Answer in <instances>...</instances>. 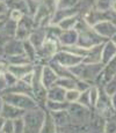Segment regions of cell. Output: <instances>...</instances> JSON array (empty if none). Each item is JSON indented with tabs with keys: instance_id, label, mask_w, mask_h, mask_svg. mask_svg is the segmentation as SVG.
Returning a JSON list of instances; mask_svg holds the SVG:
<instances>
[{
	"instance_id": "6da1fadb",
	"label": "cell",
	"mask_w": 116,
	"mask_h": 133,
	"mask_svg": "<svg viewBox=\"0 0 116 133\" xmlns=\"http://www.w3.org/2000/svg\"><path fill=\"white\" fill-rule=\"evenodd\" d=\"M1 98L4 99L5 103H8L11 105H14L19 109L25 110V111L38 108V102L33 96L27 95V94L4 93L1 94Z\"/></svg>"
},
{
	"instance_id": "7a4b0ae2",
	"label": "cell",
	"mask_w": 116,
	"mask_h": 133,
	"mask_svg": "<svg viewBox=\"0 0 116 133\" xmlns=\"http://www.w3.org/2000/svg\"><path fill=\"white\" fill-rule=\"evenodd\" d=\"M45 112L41 108H36L33 110L26 111L25 116L22 117L26 125V132L27 133H40L45 119Z\"/></svg>"
},
{
	"instance_id": "3957f363",
	"label": "cell",
	"mask_w": 116,
	"mask_h": 133,
	"mask_svg": "<svg viewBox=\"0 0 116 133\" xmlns=\"http://www.w3.org/2000/svg\"><path fill=\"white\" fill-rule=\"evenodd\" d=\"M68 112L70 116V121H74L76 123H84L91 116L89 109L86 107L81 105L79 103H69L68 107Z\"/></svg>"
},
{
	"instance_id": "277c9868",
	"label": "cell",
	"mask_w": 116,
	"mask_h": 133,
	"mask_svg": "<svg viewBox=\"0 0 116 133\" xmlns=\"http://www.w3.org/2000/svg\"><path fill=\"white\" fill-rule=\"evenodd\" d=\"M52 60L58 63L59 65L64 66V67L70 68V67H73V66L80 64L82 61V58L72 55V53L68 52V51H58L52 57Z\"/></svg>"
},
{
	"instance_id": "5b68a950",
	"label": "cell",
	"mask_w": 116,
	"mask_h": 133,
	"mask_svg": "<svg viewBox=\"0 0 116 133\" xmlns=\"http://www.w3.org/2000/svg\"><path fill=\"white\" fill-rule=\"evenodd\" d=\"M92 28L99 36H101L105 39L112 38L114 35H116V25L112 21L99 22V23H96L95 25H93Z\"/></svg>"
},
{
	"instance_id": "8992f818",
	"label": "cell",
	"mask_w": 116,
	"mask_h": 133,
	"mask_svg": "<svg viewBox=\"0 0 116 133\" xmlns=\"http://www.w3.org/2000/svg\"><path fill=\"white\" fill-rule=\"evenodd\" d=\"M2 51L6 56L8 57H13V56H19V55H23L25 50H23V42L19 41L16 38H12L9 39L6 44L2 48Z\"/></svg>"
},
{
	"instance_id": "52a82bcc",
	"label": "cell",
	"mask_w": 116,
	"mask_h": 133,
	"mask_svg": "<svg viewBox=\"0 0 116 133\" xmlns=\"http://www.w3.org/2000/svg\"><path fill=\"white\" fill-rule=\"evenodd\" d=\"M26 111L22 109H19L14 105H11L8 103H4V108H2L1 115L5 119H9V121H14L17 118H22L25 116Z\"/></svg>"
},
{
	"instance_id": "ba28073f",
	"label": "cell",
	"mask_w": 116,
	"mask_h": 133,
	"mask_svg": "<svg viewBox=\"0 0 116 133\" xmlns=\"http://www.w3.org/2000/svg\"><path fill=\"white\" fill-rule=\"evenodd\" d=\"M58 42H60V44L63 46H72L76 45L78 42V31L76 29L71 30H64L62 31V34L58 37Z\"/></svg>"
},
{
	"instance_id": "9c48e42d",
	"label": "cell",
	"mask_w": 116,
	"mask_h": 133,
	"mask_svg": "<svg viewBox=\"0 0 116 133\" xmlns=\"http://www.w3.org/2000/svg\"><path fill=\"white\" fill-rule=\"evenodd\" d=\"M57 79H58L57 74L55 73V71L49 65L44 66V67L42 68V83H43V86L45 87L46 90H48L50 87L55 86Z\"/></svg>"
},
{
	"instance_id": "30bf717a",
	"label": "cell",
	"mask_w": 116,
	"mask_h": 133,
	"mask_svg": "<svg viewBox=\"0 0 116 133\" xmlns=\"http://www.w3.org/2000/svg\"><path fill=\"white\" fill-rule=\"evenodd\" d=\"M45 39H46V32L44 28H37V30H33L32 34L29 35V38H28V41L32 43L33 46L36 50L42 46L43 43L45 42Z\"/></svg>"
},
{
	"instance_id": "8fae6325",
	"label": "cell",
	"mask_w": 116,
	"mask_h": 133,
	"mask_svg": "<svg viewBox=\"0 0 116 133\" xmlns=\"http://www.w3.org/2000/svg\"><path fill=\"white\" fill-rule=\"evenodd\" d=\"M7 71L20 80L25 75L32 73L34 71V66L30 65V64H27V65H9L7 67Z\"/></svg>"
},
{
	"instance_id": "7c38bea8",
	"label": "cell",
	"mask_w": 116,
	"mask_h": 133,
	"mask_svg": "<svg viewBox=\"0 0 116 133\" xmlns=\"http://www.w3.org/2000/svg\"><path fill=\"white\" fill-rule=\"evenodd\" d=\"M116 56V45L112 41H107L103 44L102 48V52H101V64L106 65L110 59H113Z\"/></svg>"
},
{
	"instance_id": "4fadbf2b",
	"label": "cell",
	"mask_w": 116,
	"mask_h": 133,
	"mask_svg": "<svg viewBox=\"0 0 116 133\" xmlns=\"http://www.w3.org/2000/svg\"><path fill=\"white\" fill-rule=\"evenodd\" d=\"M66 90L58 86H52L46 90V99L56 102H65Z\"/></svg>"
},
{
	"instance_id": "5bb4252c",
	"label": "cell",
	"mask_w": 116,
	"mask_h": 133,
	"mask_svg": "<svg viewBox=\"0 0 116 133\" xmlns=\"http://www.w3.org/2000/svg\"><path fill=\"white\" fill-rule=\"evenodd\" d=\"M52 121L56 124V126L59 127H64L69 124L70 122V116L68 110H60V111H55V112H50Z\"/></svg>"
},
{
	"instance_id": "9a60e30c",
	"label": "cell",
	"mask_w": 116,
	"mask_h": 133,
	"mask_svg": "<svg viewBox=\"0 0 116 133\" xmlns=\"http://www.w3.org/2000/svg\"><path fill=\"white\" fill-rule=\"evenodd\" d=\"M6 4L8 6V9L11 8L12 11H19L27 15V0H6Z\"/></svg>"
},
{
	"instance_id": "2e32d148",
	"label": "cell",
	"mask_w": 116,
	"mask_h": 133,
	"mask_svg": "<svg viewBox=\"0 0 116 133\" xmlns=\"http://www.w3.org/2000/svg\"><path fill=\"white\" fill-rule=\"evenodd\" d=\"M80 20V15L77 14V15H73V16H70V17H66L65 20H63L62 22H59L57 24L62 30H71V29H74L76 28L78 21Z\"/></svg>"
},
{
	"instance_id": "e0dca14e",
	"label": "cell",
	"mask_w": 116,
	"mask_h": 133,
	"mask_svg": "<svg viewBox=\"0 0 116 133\" xmlns=\"http://www.w3.org/2000/svg\"><path fill=\"white\" fill-rule=\"evenodd\" d=\"M57 132V126L52 121V117H51L50 112L45 115V119L43 123L42 127L40 130V133H56Z\"/></svg>"
},
{
	"instance_id": "ac0fdd59",
	"label": "cell",
	"mask_w": 116,
	"mask_h": 133,
	"mask_svg": "<svg viewBox=\"0 0 116 133\" xmlns=\"http://www.w3.org/2000/svg\"><path fill=\"white\" fill-rule=\"evenodd\" d=\"M76 82L77 79L74 78H58L55 86L60 87L65 90H71V89H76Z\"/></svg>"
},
{
	"instance_id": "d6986e66",
	"label": "cell",
	"mask_w": 116,
	"mask_h": 133,
	"mask_svg": "<svg viewBox=\"0 0 116 133\" xmlns=\"http://www.w3.org/2000/svg\"><path fill=\"white\" fill-rule=\"evenodd\" d=\"M45 105L50 110V112H55V111H60V110H68L69 103L68 102H56V101L46 99Z\"/></svg>"
},
{
	"instance_id": "ffe728a7",
	"label": "cell",
	"mask_w": 116,
	"mask_h": 133,
	"mask_svg": "<svg viewBox=\"0 0 116 133\" xmlns=\"http://www.w3.org/2000/svg\"><path fill=\"white\" fill-rule=\"evenodd\" d=\"M23 50H25V55L30 59V61L34 60L37 57V50L33 46V44L28 39L23 41Z\"/></svg>"
},
{
	"instance_id": "44dd1931",
	"label": "cell",
	"mask_w": 116,
	"mask_h": 133,
	"mask_svg": "<svg viewBox=\"0 0 116 133\" xmlns=\"http://www.w3.org/2000/svg\"><path fill=\"white\" fill-rule=\"evenodd\" d=\"M8 63L11 65H27V64H30V59L23 53V55L8 57Z\"/></svg>"
},
{
	"instance_id": "7402d4cb",
	"label": "cell",
	"mask_w": 116,
	"mask_h": 133,
	"mask_svg": "<svg viewBox=\"0 0 116 133\" xmlns=\"http://www.w3.org/2000/svg\"><path fill=\"white\" fill-rule=\"evenodd\" d=\"M80 0H56V9L57 8H76Z\"/></svg>"
},
{
	"instance_id": "603a6c76",
	"label": "cell",
	"mask_w": 116,
	"mask_h": 133,
	"mask_svg": "<svg viewBox=\"0 0 116 133\" xmlns=\"http://www.w3.org/2000/svg\"><path fill=\"white\" fill-rule=\"evenodd\" d=\"M114 0H95L94 8L101 12H107L110 11L112 8V4Z\"/></svg>"
},
{
	"instance_id": "cb8c5ba5",
	"label": "cell",
	"mask_w": 116,
	"mask_h": 133,
	"mask_svg": "<svg viewBox=\"0 0 116 133\" xmlns=\"http://www.w3.org/2000/svg\"><path fill=\"white\" fill-rule=\"evenodd\" d=\"M77 103L81 104V105L86 107V108H89L91 107V98H89V89H87V90L82 91L80 93V95L78 97V101H77Z\"/></svg>"
},
{
	"instance_id": "d4e9b609",
	"label": "cell",
	"mask_w": 116,
	"mask_h": 133,
	"mask_svg": "<svg viewBox=\"0 0 116 133\" xmlns=\"http://www.w3.org/2000/svg\"><path fill=\"white\" fill-rule=\"evenodd\" d=\"M103 90L109 97H112L113 95L116 94V78L112 79L110 81H108L107 83L103 86Z\"/></svg>"
},
{
	"instance_id": "484cf974",
	"label": "cell",
	"mask_w": 116,
	"mask_h": 133,
	"mask_svg": "<svg viewBox=\"0 0 116 133\" xmlns=\"http://www.w3.org/2000/svg\"><path fill=\"white\" fill-rule=\"evenodd\" d=\"M80 95V91L77 89H71V90H66L65 94V101L68 103H76L78 101V97Z\"/></svg>"
},
{
	"instance_id": "4316f807",
	"label": "cell",
	"mask_w": 116,
	"mask_h": 133,
	"mask_svg": "<svg viewBox=\"0 0 116 133\" xmlns=\"http://www.w3.org/2000/svg\"><path fill=\"white\" fill-rule=\"evenodd\" d=\"M14 125V133H25L26 132V125L23 122V118H17L13 121Z\"/></svg>"
},
{
	"instance_id": "83f0119b",
	"label": "cell",
	"mask_w": 116,
	"mask_h": 133,
	"mask_svg": "<svg viewBox=\"0 0 116 133\" xmlns=\"http://www.w3.org/2000/svg\"><path fill=\"white\" fill-rule=\"evenodd\" d=\"M4 78H5V80H6V83H7V86H8V88L15 86L16 82H17V80H19V79L15 78L12 73H9L8 71H6V72L4 73Z\"/></svg>"
},
{
	"instance_id": "f1b7e54d",
	"label": "cell",
	"mask_w": 116,
	"mask_h": 133,
	"mask_svg": "<svg viewBox=\"0 0 116 133\" xmlns=\"http://www.w3.org/2000/svg\"><path fill=\"white\" fill-rule=\"evenodd\" d=\"M1 132L2 133H14V125H13V121L6 119V123H5Z\"/></svg>"
},
{
	"instance_id": "f546056e",
	"label": "cell",
	"mask_w": 116,
	"mask_h": 133,
	"mask_svg": "<svg viewBox=\"0 0 116 133\" xmlns=\"http://www.w3.org/2000/svg\"><path fill=\"white\" fill-rule=\"evenodd\" d=\"M8 11L9 9H8V6H7L6 1H5V0H0V15L6 16Z\"/></svg>"
},
{
	"instance_id": "4dcf8cb0",
	"label": "cell",
	"mask_w": 116,
	"mask_h": 133,
	"mask_svg": "<svg viewBox=\"0 0 116 133\" xmlns=\"http://www.w3.org/2000/svg\"><path fill=\"white\" fill-rule=\"evenodd\" d=\"M7 88H8V86H7L6 80L4 78V74H2V75H0V93L2 94Z\"/></svg>"
},
{
	"instance_id": "1f68e13d",
	"label": "cell",
	"mask_w": 116,
	"mask_h": 133,
	"mask_svg": "<svg viewBox=\"0 0 116 133\" xmlns=\"http://www.w3.org/2000/svg\"><path fill=\"white\" fill-rule=\"evenodd\" d=\"M5 123H6V119H5L2 116H0V131L2 130V127H4Z\"/></svg>"
},
{
	"instance_id": "d6a6232c",
	"label": "cell",
	"mask_w": 116,
	"mask_h": 133,
	"mask_svg": "<svg viewBox=\"0 0 116 133\" xmlns=\"http://www.w3.org/2000/svg\"><path fill=\"white\" fill-rule=\"evenodd\" d=\"M5 68H6L5 67V64L1 61V63H0V75H2V74L5 73Z\"/></svg>"
},
{
	"instance_id": "836d02e7",
	"label": "cell",
	"mask_w": 116,
	"mask_h": 133,
	"mask_svg": "<svg viewBox=\"0 0 116 133\" xmlns=\"http://www.w3.org/2000/svg\"><path fill=\"white\" fill-rule=\"evenodd\" d=\"M110 11L114 12V13H116V0H114V1H113V4H112V8H110Z\"/></svg>"
},
{
	"instance_id": "e575fe53",
	"label": "cell",
	"mask_w": 116,
	"mask_h": 133,
	"mask_svg": "<svg viewBox=\"0 0 116 133\" xmlns=\"http://www.w3.org/2000/svg\"><path fill=\"white\" fill-rule=\"evenodd\" d=\"M4 99L1 98V96H0V115H1V111H2V108H4Z\"/></svg>"
},
{
	"instance_id": "d590c367",
	"label": "cell",
	"mask_w": 116,
	"mask_h": 133,
	"mask_svg": "<svg viewBox=\"0 0 116 133\" xmlns=\"http://www.w3.org/2000/svg\"><path fill=\"white\" fill-rule=\"evenodd\" d=\"M110 41H112L113 43H114V44L116 45V35H114V36H113L112 38H110Z\"/></svg>"
},
{
	"instance_id": "8d00e7d4",
	"label": "cell",
	"mask_w": 116,
	"mask_h": 133,
	"mask_svg": "<svg viewBox=\"0 0 116 133\" xmlns=\"http://www.w3.org/2000/svg\"><path fill=\"white\" fill-rule=\"evenodd\" d=\"M6 19V16H4V15H0V21H2V20Z\"/></svg>"
},
{
	"instance_id": "74e56055",
	"label": "cell",
	"mask_w": 116,
	"mask_h": 133,
	"mask_svg": "<svg viewBox=\"0 0 116 133\" xmlns=\"http://www.w3.org/2000/svg\"><path fill=\"white\" fill-rule=\"evenodd\" d=\"M42 1H53V2H56V0H42Z\"/></svg>"
},
{
	"instance_id": "f35d334b",
	"label": "cell",
	"mask_w": 116,
	"mask_h": 133,
	"mask_svg": "<svg viewBox=\"0 0 116 133\" xmlns=\"http://www.w3.org/2000/svg\"><path fill=\"white\" fill-rule=\"evenodd\" d=\"M0 63H1V55H0Z\"/></svg>"
},
{
	"instance_id": "ab89813d",
	"label": "cell",
	"mask_w": 116,
	"mask_h": 133,
	"mask_svg": "<svg viewBox=\"0 0 116 133\" xmlns=\"http://www.w3.org/2000/svg\"><path fill=\"white\" fill-rule=\"evenodd\" d=\"M35 1H42V0H35Z\"/></svg>"
},
{
	"instance_id": "60d3db41",
	"label": "cell",
	"mask_w": 116,
	"mask_h": 133,
	"mask_svg": "<svg viewBox=\"0 0 116 133\" xmlns=\"http://www.w3.org/2000/svg\"><path fill=\"white\" fill-rule=\"evenodd\" d=\"M0 133H2V132H0Z\"/></svg>"
}]
</instances>
